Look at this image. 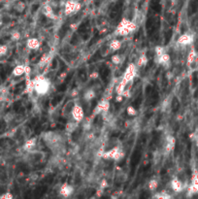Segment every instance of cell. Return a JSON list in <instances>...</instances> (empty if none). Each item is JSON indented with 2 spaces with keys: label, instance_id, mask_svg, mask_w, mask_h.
Here are the masks:
<instances>
[{
  "label": "cell",
  "instance_id": "1",
  "mask_svg": "<svg viewBox=\"0 0 198 199\" xmlns=\"http://www.w3.org/2000/svg\"><path fill=\"white\" fill-rule=\"evenodd\" d=\"M34 84V92L39 96H44L50 91L52 83L44 75H37L32 79Z\"/></svg>",
  "mask_w": 198,
  "mask_h": 199
},
{
  "label": "cell",
  "instance_id": "2",
  "mask_svg": "<svg viewBox=\"0 0 198 199\" xmlns=\"http://www.w3.org/2000/svg\"><path fill=\"white\" fill-rule=\"evenodd\" d=\"M43 140L52 150H59L62 147V137L54 131H47L43 134Z\"/></svg>",
  "mask_w": 198,
  "mask_h": 199
},
{
  "label": "cell",
  "instance_id": "3",
  "mask_svg": "<svg viewBox=\"0 0 198 199\" xmlns=\"http://www.w3.org/2000/svg\"><path fill=\"white\" fill-rule=\"evenodd\" d=\"M137 29V23L128 19H122L117 25L114 34L116 36H127Z\"/></svg>",
  "mask_w": 198,
  "mask_h": 199
},
{
  "label": "cell",
  "instance_id": "4",
  "mask_svg": "<svg viewBox=\"0 0 198 199\" xmlns=\"http://www.w3.org/2000/svg\"><path fill=\"white\" fill-rule=\"evenodd\" d=\"M137 65L135 63H129L128 66L126 67L123 76L122 78V81H123L124 83H126L127 85H129L130 83H133L134 79L137 76Z\"/></svg>",
  "mask_w": 198,
  "mask_h": 199
},
{
  "label": "cell",
  "instance_id": "5",
  "mask_svg": "<svg viewBox=\"0 0 198 199\" xmlns=\"http://www.w3.org/2000/svg\"><path fill=\"white\" fill-rule=\"evenodd\" d=\"M81 8V3L75 1V0H68L64 4V14L66 16H72L80 11Z\"/></svg>",
  "mask_w": 198,
  "mask_h": 199
},
{
  "label": "cell",
  "instance_id": "6",
  "mask_svg": "<svg viewBox=\"0 0 198 199\" xmlns=\"http://www.w3.org/2000/svg\"><path fill=\"white\" fill-rule=\"evenodd\" d=\"M110 100L107 99V98H102L98 104L95 106V108L93 109L92 111V117H95L99 114H104V113H107L109 109H110Z\"/></svg>",
  "mask_w": 198,
  "mask_h": 199
},
{
  "label": "cell",
  "instance_id": "7",
  "mask_svg": "<svg viewBox=\"0 0 198 199\" xmlns=\"http://www.w3.org/2000/svg\"><path fill=\"white\" fill-rule=\"evenodd\" d=\"M71 117H72V119L76 123H82L85 118L84 108L80 104H75L72 107V109H71Z\"/></svg>",
  "mask_w": 198,
  "mask_h": 199
},
{
  "label": "cell",
  "instance_id": "8",
  "mask_svg": "<svg viewBox=\"0 0 198 199\" xmlns=\"http://www.w3.org/2000/svg\"><path fill=\"white\" fill-rule=\"evenodd\" d=\"M194 41V35L192 33L186 32L184 34H182L178 40H177V45L181 47H186L191 45Z\"/></svg>",
  "mask_w": 198,
  "mask_h": 199
},
{
  "label": "cell",
  "instance_id": "9",
  "mask_svg": "<svg viewBox=\"0 0 198 199\" xmlns=\"http://www.w3.org/2000/svg\"><path fill=\"white\" fill-rule=\"evenodd\" d=\"M73 193H74V187L73 186L67 184V183H64V184H62L60 186V188H59V195L60 196L67 198V197H70Z\"/></svg>",
  "mask_w": 198,
  "mask_h": 199
},
{
  "label": "cell",
  "instance_id": "10",
  "mask_svg": "<svg viewBox=\"0 0 198 199\" xmlns=\"http://www.w3.org/2000/svg\"><path fill=\"white\" fill-rule=\"evenodd\" d=\"M170 187L173 192L179 193V192H182L185 189V185L179 178L175 177V178H173L170 182Z\"/></svg>",
  "mask_w": 198,
  "mask_h": 199
},
{
  "label": "cell",
  "instance_id": "11",
  "mask_svg": "<svg viewBox=\"0 0 198 199\" xmlns=\"http://www.w3.org/2000/svg\"><path fill=\"white\" fill-rule=\"evenodd\" d=\"M175 145H176V139L175 137H173L172 135H168L166 137L165 140V145H164V152L165 154H170L173 152V150L175 149Z\"/></svg>",
  "mask_w": 198,
  "mask_h": 199
},
{
  "label": "cell",
  "instance_id": "12",
  "mask_svg": "<svg viewBox=\"0 0 198 199\" xmlns=\"http://www.w3.org/2000/svg\"><path fill=\"white\" fill-rule=\"evenodd\" d=\"M42 13H43V15L45 16L46 18H48L50 20H53V21H57L58 18V16L54 14L53 6H51L50 4H46V5L43 6Z\"/></svg>",
  "mask_w": 198,
  "mask_h": 199
},
{
  "label": "cell",
  "instance_id": "13",
  "mask_svg": "<svg viewBox=\"0 0 198 199\" xmlns=\"http://www.w3.org/2000/svg\"><path fill=\"white\" fill-rule=\"evenodd\" d=\"M26 47L28 50H31V51H36L38 50L39 48L41 47V41L39 40L38 38H35V37H30L26 40Z\"/></svg>",
  "mask_w": 198,
  "mask_h": 199
},
{
  "label": "cell",
  "instance_id": "14",
  "mask_svg": "<svg viewBox=\"0 0 198 199\" xmlns=\"http://www.w3.org/2000/svg\"><path fill=\"white\" fill-rule=\"evenodd\" d=\"M170 61H171V57L169 53H167V52L162 53L159 57H155V62L157 64L165 66V67L170 64Z\"/></svg>",
  "mask_w": 198,
  "mask_h": 199
},
{
  "label": "cell",
  "instance_id": "15",
  "mask_svg": "<svg viewBox=\"0 0 198 199\" xmlns=\"http://www.w3.org/2000/svg\"><path fill=\"white\" fill-rule=\"evenodd\" d=\"M121 148H122L121 146H115V147H113L112 149H110L109 150H106V152L103 153L101 158L107 159V160H109V159H112V160H114L116 155L117 154V152L120 150Z\"/></svg>",
  "mask_w": 198,
  "mask_h": 199
},
{
  "label": "cell",
  "instance_id": "16",
  "mask_svg": "<svg viewBox=\"0 0 198 199\" xmlns=\"http://www.w3.org/2000/svg\"><path fill=\"white\" fill-rule=\"evenodd\" d=\"M36 145H37V138L36 137L30 138V139L26 140L25 144H23L22 150L26 153H31L33 150V149L36 147Z\"/></svg>",
  "mask_w": 198,
  "mask_h": 199
},
{
  "label": "cell",
  "instance_id": "17",
  "mask_svg": "<svg viewBox=\"0 0 198 199\" xmlns=\"http://www.w3.org/2000/svg\"><path fill=\"white\" fill-rule=\"evenodd\" d=\"M53 58V55L52 53L42 54V57H41L40 60L38 61V67H39V68H44L46 65H48L49 63H51Z\"/></svg>",
  "mask_w": 198,
  "mask_h": 199
},
{
  "label": "cell",
  "instance_id": "18",
  "mask_svg": "<svg viewBox=\"0 0 198 199\" xmlns=\"http://www.w3.org/2000/svg\"><path fill=\"white\" fill-rule=\"evenodd\" d=\"M96 97V90H94V87H90V89H86L84 91L83 94V99L85 102H90Z\"/></svg>",
  "mask_w": 198,
  "mask_h": 199
},
{
  "label": "cell",
  "instance_id": "19",
  "mask_svg": "<svg viewBox=\"0 0 198 199\" xmlns=\"http://www.w3.org/2000/svg\"><path fill=\"white\" fill-rule=\"evenodd\" d=\"M198 61V53L194 49H191L188 52L187 57H186V63L188 66H191Z\"/></svg>",
  "mask_w": 198,
  "mask_h": 199
},
{
  "label": "cell",
  "instance_id": "20",
  "mask_svg": "<svg viewBox=\"0 0 198 199\" xmlns=\"http://www.w3.org/2000/svg\"><path fill=\"white\" fill-rule=\"evenodd\" d=\"M109 50L112 51V52H117V51H120L122 47V41H120L118 39H112L111 41L109 42Z\"/></svg>",
  "mask_w": 198,
  "mask_h": 199
},
{
  "label": "cell",
  "instance_id": "21",
  "mask_svg": "<svg viewBox=\"0 0 198 199\" xmlns=\"http://www.w3.org/2000/svg\"><path fill=\"white\" fill-rule=\"evenodd\" d=\"M25 64H18L13 69L12 75L14 77H21L25 75Z\"/></svg>",
  "mask_w": 198,
  "mask_h": 199
},
{
  "label": "cell",
  "instance_id": "22",
  "mask_svg": "<svg viewBox=\"0 0 198 199\" xmlns=\"http://www.w3.org/2000/svg\"><path fill=\"white\" fill-rule=\"evenodd\" d=\"M148 62H149L148 57H147V55H146L145 53H143V54H141L140 57H139V58H138V60H137V63H136V65H137L138 68H141V67L146 66V65L148 64Z\"/></svg>",
  "mask_w": 198,
  "mask_h": 199
},
{
  "label": "cell",
  "instance_id": "23",
  "mask_svg": "<svg viewBox=\"0 0 198 199\" xmlns=\"http://www.w3.org/2000/svg\"><path fill=\"white\" fill-rule=\"evenodd\" d=\"M78 124H79V123H76L75 121H73V122H68V123H66V125H65V129H66V131H67L68 133H73L74 131L77 130Z\"/></svg>",
  "mask_w": 198,
  "mask_h": 199
},
{
  "label": "cell",
  "instance_id": "24",
  "mask_svg": "<svg viewBox=\"0 0 198 199\" xmlns=\"http://www.w3.org/2000/svg\"><path fill=\"white\" fill-rule=\"evenodd\" d=\"M158 186H159V183H158V181L156 179H152L150 180V182L148 183V188L149 190H150V192H155V190L158 188Z\"/></svg>",
  "mask_w": 198,
  "mask_h": 199
},
{
  "label": "cell",
  "instance_id": "25",
  "mask_svg": "<svg viewBox=\"0 0 198 199\" xmlns=\"http://www.w3.org/2000/svg\"><path fill=\"white\" fill-rule=\"evenodd\" d=\"M122 61V55H121V54L115 53V54H113V55H112V57H111V62H112L114 65H118V64H121Z\"/></svg>",
  "mask_w": 198,
  "mask_h": 199
},
{
  "label": "cell",
  "instance_id": "26",
  "mask_svg": "<svg viewBox=\"0 0 198 199\" xmlns=\"http://www.w3.org/2000/svg\"><path fill=\"white\" fill-rule=\"evenodd\" d=\"M10 37H11V40H12V41H14V42H18V41H20L21 38V33L20 32L19 30H14V31H12V32H11Z\"/></svg>",
  "mask_w": 198,
  "mask_h": 199
},
{
  "label": "cell",
  "instance_id": "27",
  "mask_svg": "<svg viewBox=\"0 0 198 199\" xmlns=\"http://www.w3.org/2000/svg\"><path fill=\"white\" fill-rule=\"evenodd\" d=\"M126 114H127L128 116L130 117H135L137 116L138 112H137V109L135 107H133V106H128L127 108H126Z\"/></svg>",
  "mask_w": 198,
  "mask_h": 199
},
{
  "label": "cell",
  "instance_id": "28",
  "mask_svg": "<svg viewBox=\"0 0 198 199\" xmlns=\"http://www.w3.org/2000/svg\"><path fill=\"white\" fill-rule=\"evenodd\" d=\"M154 53H155V57H159V55H161L162 53H166V50L163 46L158 45L154 48Z\"/></svg>",
  "mask_w": 198,
  "mask_h": 199
},
{
  "label": "cell",
  "instance_id": "29",
  "mask_svg": "<svg viewBox=\"0 0 198 199\" xmlns=\"http://www.w3.org/2000/svg\"><path fill=\"white\" fill-rule=\"evenodd\" d=\"M25 9V4L23 2H19L17 5L15 6V10L17 11L18 13H22Z\"/></svg>",
  "mask_w": 198,
  "mask_h": 199
},
{
  "label": "cell",
  "instance_id": "30",
  "mask_svg": "<svg viewBox=\"0 0 198 199\" xmlns=\"http://www.w3.org/2000/svg\"><path fill=\"white\" fill-rule=\"evenodd\" d=\"M154 198H161V199H167L170 198L171 195L168 193H165V192H159V193H156L155 195H154Z\"/></svg>",
  "mask_w": 198,
  "mask_h": 199
},
{
  "label": "cell",
  "instance_id": "31",
  "mask_svg": "<svg viewBox=\"0 0 198 199\" xmlns=\"http://www.w3.org/2000/svg\"><path fill=\"white\" fill-rule=\"evenodd\" d=\"M108 187V182L106 179H102L99 183V188L103 189V190H105L106 188Z\"/></svg>",
  "mask_w": 198,
  "mask_h": 199
},
{
  "label": "cell",
  "instance_id": "32",
  "mask_svg": "<svg viewBox=\"0 0 198 199\" xmlns=\"http://www.w3.org/2000/svg\"><path fill=\"white\" fill-rule=\"evenodd\" d=\"M98 78H99V72H98V71H96V70L92 71V72L90 74V79L93 80V81H96Z\"/></svg>",
  "mask_w": 198,
  "mask_h": 199
},
{
  "label": "cell",
  "instance_id": "33",
  "mask_svg": "<svg viewBox=\"0 0 198 199\" xmlns=\"http://www.w3.org/2000/svg\"><path fill=\"white\" fill-rule=\"evenodd\" d=\"M8 52V47L6 45H1L0 46V57L5 55Z\"/></svg>",
  "mask_w": 198,
  "mask_h": 199
},
{
  "label": "cell",
  "instance_id": "34",
  "mask_svg": "<svg viewBox=\"0 0 198 199\" xmlns=\"http://www.w3.org/2000/svg\"><path fill=\"white\" fill-rule=\"evenodd\" d=\"M85 139L88 141H93L94 139H95V134H94L93 132H89L85 135Z\"/></svg>",
  "mask_w": 198,
  "mask_h": 199
},
{
  "label": "cell",
  "instance_id": "35",
  "mask_svg": "<svg viewBox=\"0 0 198 199\" xmlns=\"http://www.w3.org/2000/svg\"><path fill=\"white\" fill-rule=\"evenodd\" d=\"M79 95V90L78 89H73L72 90L70 91V94H69V96L71 98H75L76 96H78Z\"/></svg>",
  "mask_w": 198,
  "mask_h": 199
},
{
  "label": "cell",
  "instance_id": "36",
  "mask_svg": "<svg viewBox=\"0 0 198 199\" xmlns=\"http://www.w3.org/2000/svg\"><path fill=\"white\" fill-rule=\"evenodd\" d=\"M14 195L11 192H5L4 194L0 195V198L1 199H13Z\"/></svg>",
  "mask_w": 198,
  "mask_h": 199
},
{
  "label": "cell",
  "instance_id": "37",
  "mask_svg": "<svg viewBox=\"0 0 198 199\" xmlns=\"http://www.w3.org/2000/svg\"><path fill=\"white\" fill-rule=\"evenodd\" d=\"M123 99H124V97H123L122 94H117L116 97H115V101L117 103H122L123 101Z\"/></svg>",
  "mask_w": 198,
  "mask_h": 199
},
{
  "label": "cell",
  "instance_id": "38",
  "mask_svg": "<svg viewBox=\"0 0 198 199\" xmlns=\"http://www.w3.org/2000/svg\"><path fill=\"white\" fill-rule=\"evenodd\" d=\"M66 78V73L64 72V73H62L60 76H59V80H60V81H63V80H64Z\"/></svg>",
  "mask_w": 198,
  "mask_h": 199
},
{
  "label": "cell",
  "instance_id": "39",
  "mask_svg": "<svg viewBox=\"0 0 198 199\" xmlns=\"http://www.w3.org/2000/svg\"><path fill=\"white\" fill-rule=\"evenodd\" d=\"M77 27H78V25H76V23H74V25H70V28H72L73 30L77 29Z\"/></svg>",
  "mask_w": 198,
  "mask_h": 199
},
{
  "label": "cell",
  "instance_id": "40",
  "mask_svg": "<svg viewBox=\"0 0 198 199\" xmlns=\"http://www.w3.org/2000/svg\"><path fill=\"white\" fill-rule=\"evenodd\" d=\"M2 23H3V21H2L1 17H0V27H1V25H2Z\"/></svg>",
  "mask_w": 198,
  "mask_h": 199
}]
</instances>
